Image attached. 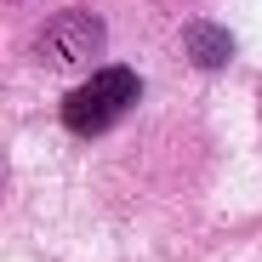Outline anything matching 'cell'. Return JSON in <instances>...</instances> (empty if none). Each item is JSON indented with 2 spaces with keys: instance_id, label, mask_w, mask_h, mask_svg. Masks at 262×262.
<instances>
[{
  "instance_id": "obj_1",
  "label": "cell",
  "mask_w": 262,
  "mask_h": 262,
  "mask_svg": "<svg viewBox=\"0 0 262 262\" xmlns=\"http://www.w3.org/2000/svg\"><path fill=\"white\" fill-rule=\"evenodd\" d=\"M137 97H143L137 69L108 63V69H97V74H85L74 92L63 97V125L74 131V137H103V131H108L120 114L137 108Z\"/></svg>"
},
{
  "instance_id": "obj_3",
  "label": "cell",
  "mask_w": 262,
  "mask_h": 262,
  "mask_svg": "<svg viewBox=\"0 0 262 262\" xmlns=\"http://www.w3.org/2000/svg\"><path fill=\"white\" fill-rule=\"evenodd\" d=\"M183 46H188V63L194 69H223L234 57V34L223 23H188L183 29Z\"/></svg>"
},
{
  "instance_id": "obj_2",
  "label": "cell",
  "mask_w": 262,
  "mask_h": 262,
  "mask_svg": "<svg viewBox=\"0 0 262 262\" xmlns=\"http://www.w3.org/2000/svg\"><path fill=\"white\" fill-rule=\"evenodd\" d=\"M103 52V17L92 12H57L46 23V40H40V57H52L57 69H74V63H92Z\"/></svg>"
}]
</instances>
